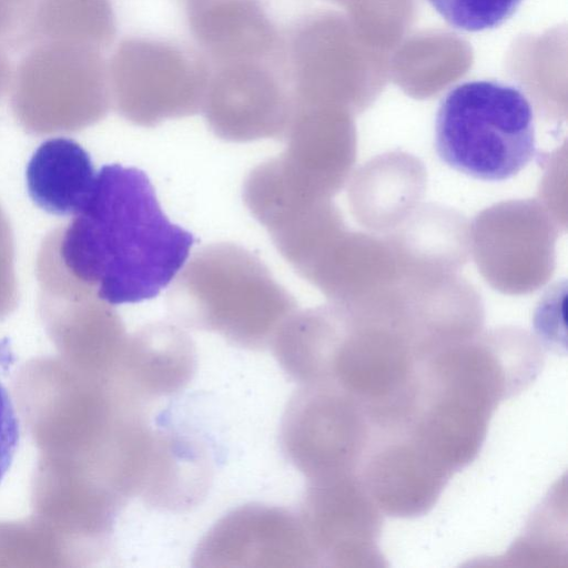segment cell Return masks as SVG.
<instances>
[{
  "mask_svg": "<svg viewBox=\"0 0 568 568\" xmlns=\"http://www.w3.org/2000/svg\"><path fill=\"white\" fill-rule=\"evenodd\" d=\"M209 74L199 50L151 37L128 39L114 63L118 109L144 128L193 115L201 111Z\"/></svg>",
  "mask_w": 568,
  "mask_h": 568,
  "instance_id": "5b68a950",
  "label": "cell"
},
{
  "mask_svg": "<svg viewBox=\"0 0 568 568\" xmlns=\"http://www.w3.org/2000/svg\"><path fill=\"white\" fill-rule=\"evenodd\" d=\"M132 348L142 397L179 392L195 371L194 345L187 334L175 325H145L135 334Z\"/></svg>",
  "mask_w": 568,
  "mask_h": 568,
  "instance_id": "4fadbf2b",
  "label": "cell"
},
{
  "mask_svg": "<svg viewBox=\"0 0 568 568\" xmlns=\"http://www.w3.org/2000/svg\"><path fill=\"white\" fill-rule=\"evenodd\" d=\"M194 560L202 567H312L320 557L301 517L278 507L248 505L216 523Z\"/></svg>",
  "mask_w": 568,
  "mask_h": 568,
  "instance_id": "9c48e42d",
  "label": "cell"
},
{
  "mask_svg": "<svg viewBox=\"0 0 568 568\" xmlns=\"http://www.w3.org/2000/svg\"><path fill=\"white\" fill-rule=\"evenodd\" d=\"M185 9L191 36L210 67L283 61V38L261 0H186Z\"/></svg>",
  "mask_w": 568,
  "mask_h": 568,
  "instance_id": "8fae6325",
  "label": "cell"
},
{
  "mask_svg": "<svg viewBox=\"0 0 568 568\" xmlns=\"http://www.w3.org/2000/svg\"><path fill=\"white\" fill-rule=\"evenodd\" d=\"M203 453L192 443L173 436L154 437L142 495L153 505L181 508L192 504L206 485Z\"/></svg>",
  "mask_w": 568,
  "mask_h": 568,
  "instance_id": "5bb4252c",
  "label": "cell"
},
{
  "mask_svg": "<svg viewBox=\"0 0 568 568\" xmlns=\"http://www.w3.org/2000/svg\"><path fill=\"white\" fill-rule=\"evenodd\" d=\"M201 111L222 140L284 138L294 102L283 62L236 61L210 67Z\"/></svg>",
  "mask_w": 568,
  "mask_h": 568,
  "instance_id": "52a82bcc",
  "label": "cell"
},
{
  "mask_svg": "<svg viewBox=\"0 0 568 568\" xmlns=\"http://www.w3.org/2000/svg\"><path fill=\"white\" fill-rule=\"evenodd\" d=\"M503 402L475 364L440 354L418 365V396L405 429L453 474L478 455L493 413Z\"/></svg>",
  "mask_w": 568,
  "mask_h": 568,
  "instance_id": "277c9868",
  "label": "cell"
},
{
  "mask_svg": "<svg viewBox=\"0 0 568 568\" xmlns=\"http://www.w3.org/2000/svg\"><path fill=\"white\" fill-rule=\"evenodd\" d=\"M300 517L328 566L386 565L378 547L382 511L358 473L310 480Z\"/></svg>",
  "mask_w": 568,
  "mask_h": 568,
  "instance_id": "ba28073f",
  "label": "cell"
},
{
  "mask_svg": "<svg viewBox=\"0 0 568 568\" xmlns=\"http://www.w3.org/2000/svg\"><path fill=\"white\" fill-rule=\"evenodd\" d=\"M434 145L438 158L459 173L489 182L508 180L537 153L532 106L513 84L459 83L439 103Z\"/></svg>",
  "mask_w": 568,
  "mask_h": 568,
  "instance_id": "3957f363",
  "label": "cell"
},
{
  "mask_svg": "<svg viewBox=\"0 0 568 568\" xmlns=\"http://www.w3.org/2000/svg\"><path fill=\"white\" fill-rule=\"evenodd\" d=\"M193 243L164 214L143 171L108 164L64 229L60 256L99 300L116 305L156 296L184 266Z\"/></svg>",
  "mask_w": 568,
  "mask_h": 568,
  "instance_id": "6da1fadb",
  "label": "cell"
},
{
  "mask_svg": "<svg viewBox=\"0 0 568 568\" xmlns=\"http://www.w3.org/2000/svg\"><path fill=\"white\" fill-rule=\"evenodd\" d=\"M358 475L381 511L412 518L435 506L453 473L406 430H373Z\"/></svg>",
  "mask_w": 568,
  "mask_h": 568,
  "instance_id": "30bf717a",
  "label": "cell"
},
{
  "mask_svg": "<svg viewBox=\"0 0 568 568\" xmlns=\"http://www.w3.org/2000/svg\"><path fill=\"white\" fill-rule=\"evenodd\" d=\"M95 175L90 154L73 139L58 136L33 152L26 183L37 206L58 216H73L88 200Z\"/></svg>",
  "mask_w": 568,
  "mask_h": 568,
  "instance_id": "7c38bea8",
  "label": "cell"
},
{
  "mask_svg": "<svg viewBox=\"0 0 568 568\" xmlns=\"http://www.w3.org/2000/svg\"><path fill=\"white\" fill-rule=\"evenodd\" d=\"M168 294V306L181 324L213 332L234 345L271 346L296 302L252 252L217 243L184 264Z\"/></svg>",
  "mask_w": 568,
  "mask_h": 568,
  "instance_id": "7a4b0ae2",
  "label": "cell"
},
{
  "mask_svg": "<svg viewBox=\"0 0 568 568\" xmlns=\"http://www.w3.org/2000/svg\"><path fill=\"white\" fill-rule=\"evenodd\" d=\"M20 437L18 416L6 387L0 383V481L11 466Z\"/></svg>",
  "mask_w": 568,
  "mask_h": 568,
  "instance_id": "2e32d148",
  "label": "cell"
},
{
  "mask_svg": "<svg viewBox=\"0 0 568 568\" xmlns=\"http://www.w3.org/2000/svg\"><path fill=\"white\" fill-rule=\"evenodd\" d=\"M436 12L460 31L478 32L506 22L523 0H427Z\"/></svg>",
  "mask_w": 568,
  "mask_h": 568,
  "instance_id": "9a60e30c",
  "label": "cell"
},
{
  "mask_svg": "<svg viewBox=\"0 0 568 568\" xmlns=\"http://www.w3.org/2000/svg\"><path fill=\"white\" fill-rule=\"evenodd\" d=\"M282 446L310 480L358 473L373 437L363 406L335 384L304 385L282 423Z\"/></svg>",
  "mask_w": 568,
  "mask_h": 568,
  "instance_id": "8992f818",
  "label": "cell"
}]
</instances>
